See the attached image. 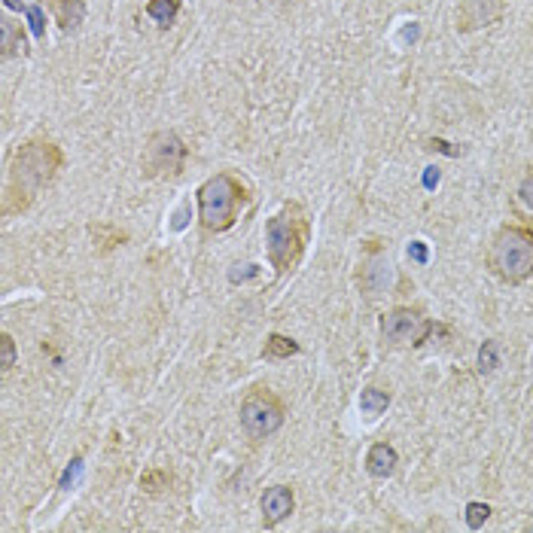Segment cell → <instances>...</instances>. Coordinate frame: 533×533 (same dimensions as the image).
Segmentation results:
<instances>
[{
    "label": "cell",
    "mask_w": 533,
    "mask_h": 533,
    "mask_svg": "<svg viewBox=\"0 0 533 533\" xmlns=\"http://www.w3.org/2000/svg\"><path fill=\"white\" fill-rule=\"evenodd\" d=\"M64 165V153L49 138H28L16 147L7 165V189H4V214H22L31 208L40 189H46Z\"/></svg>",
    "instance_id": "1"
},
{
    "label": "cell",
    "mask_w": 533,
    "mask_h": 533,
    "mask_svg": "<svg viewBox=\"0 0 533 533\" xmlns=\"http://www.w3.org/2000/svg\"><path fill=\"white\" fill-rule=\"evenodd\" d=\"M308 235H311V220L299 202H284V208L265 223V250H269V262L278 275L296 269L305 253Z\"/></svg>",
    "instance_id": "2"
},
{
    "label": "cell",
    "mask_w": 533,
    "mask_h": 533,
    "mask_svg": "<svg viewBox=\"0 0 533 533\" xmlns=\"http://www.w3.org/2000/svg\"><path fill=\"white\" fill-rule=\"evenodd\" d=\"M247 202V186L235 174H214L198 186V223L205 232H229Z\"/></svg>",
    "instance_id": "3"
},
{
    "label": "cell",
    "mask_w": 533,
    "mask_h": 533,
    "mask_svg": "<svg viewBox=\"0 0 533 533\" xmlns=\"http://www.w3.org/2000/svg\"><path fill=\"white\" fill-rule=\"evenodd\" d=\"M488 269L503 284H524L533 278V229L503 226L488 247Z\"/></svg>",
    "instance_id": "4"
},
{
    "label": "cell",
    "mask_w": 533,
    "mask_h": 533,
    "mask_svg": "<svg viewBox=\"0 0 533 533\" xmlns=\"http://www.w3.org/2000/svg\"><path fill=\"white\" fill-rule=\"evenodd\" d=\"M287 421V409L269 387H256L244 396L241 403V427L250 439H269Z\"/></svg>",
    "instance_id": "5"
},
{
    "label": "cell",
    "mask_w": 533,
    "mask_h": 533,
    "mask_svg": "<svg viewBox=\"0 0 533 533\" xmlns=\"http://www.w3.org/2000/svg\"><path fill=\"white\" fill-rule=\"evenodd\" d=\"M186 156H189V150L180 141V135H177V131H171V128H165V131L150 135L141 165H144V174L150 180H174V177L183 174Z\"/></svg>",
    "instance_id": "6"
},
{
    "label": "cell",
    "mask_w": 533,
    "mask_h": 533,
    "mask_svg": "<svg viewBox=\"0 0 533 533\" xmlns=\"http://www.w3.org/2000/svg\"><path fill=\"white\" fill-rule=\"evenodd\" d=\"M381 336L390 345H424L433 336V320L409 305H396L390 311H384L381 317Z\"/></svg>",
    "instance_id": "7"
},
{
    "label": "cell",
    "mask_w": 533,
    "mask_h": 533,
    "mask_svg": "<svg viewBox=\"0 0 533 533\" xmlns=\"http://www.w3.org/2000/svg\"><path fill=\"white\" fill-rule=\"evenodd\" d=\"M259 506H262V524H265V527H278V524H281L284 518H290L293 509H296L293 488H287V485H272V488H265Z\"/></svg>",
    "instance_id": "8"
},
{
    "label": "cell",
    "mask_w": 533,
    "mask_h": 533,
    "mask_svg": "<svg viewBox=\"0 0 533 533\" xmlns=\"http://www.w3.org/2000/svg\"><path fill=\"white\" fill-rule=\"evenodd\" d=\"M500 16V4L497 0H466L457 13V28L460 31H476L491 25Z\"/></svg>",
    "instance_id": "9"
},
{
    "label": "cell",
    "mask_w": 533,
    "mask_h": 533,
    "mask_svg": "<svg viewBox=\"0 0 533 533\" xmlns=\"http://www.w3.org/2000/svg\"><path fill=\"white\" fill-rule=\"evenodd\" d=\"M46 10L52 13L55 25L64 34L77 31L83 25V19H86V4H83V0H46Z\"/></svg>",
    "instance_id": "10"
},
{
    "label": "cell",
    "mask_w": 533,
    "mask_h": 533,
    "mask_svg": "<svg viewBox=\"0 0 533 533\" xmlns=\"http://www.w3.org/2000/svg\"><path fill=\"white\" fill-rule=\"evenodd\" d=\"M396 463H399L396 448L387 445V442H375L366 454V473L372 479H390L396 473Z\"/></svg>",
    "instance_id": "11"
},
{
    "label": "cell",
    "mask_w": 533,
    "mask_h": 533,
    "mask_svg": "<svg viewBox=\"0 0 533 533\" xmlns=\"http://www.w3.org/2000/svg\"><path fill=\"white\" fill-rule=\"evenodd\" d=\"M0 34H4V40H0V49H4V58H13V55L25 52V31H22V25H16L10 16L0 19Z\"/></svg>",
    "instance_id": "12"
},
{
    "label": "cell",
    "mask_w": 533,
    "mask_h": 533,
    "mask_svg": "<svg viewBox=\"0 0 533 533\" xmlns=\"http://www.w3.org/2000/svg\"><path fill=\"white\" fill-rule=\"evenodd\" d=\"M147 16L159 25V31H168L180 16V0H150Z\"/></svg>",
    "instance_id": "13"
},
{
    "label": "cell",
    "mask_w": 533,
    "mask_h": 533,
    "mask_svg": "<svg viewBox=\"0 0 533 533\" xmlns=\"http://www.w3.org/2000/svg\"><path fill=\"white\" fill-rule=\"evenodd\" d=\"M296 354H299V345L290 336H281V332H272V336L265 339V348H262L265 360H287V357H296Z\"/></svg>",
    "instance_id": "14"
},
{
    "label": "cell",
    "mask_w": 533,
    "mask_h": 533,
    "mask_svg": "<svg viewBox=\"0 0 533 533\" xmlns=\"http://www.w3.org/2000/svg\"><path fill=\"white\" fill-rule=\"evenodd\" d=\"M387 406H390V393L381 390V387H366V390L360 393V409H363L366 415H372V418L384 415Z\"/></svg>",
    "instance_id": "15"
},
{
    "label": "cell",
    "mask_w": 533,
    "mask_h": 533,
    "mask_svg": "<svg viewBox=\"0 0 533 533\" xmlns=\"http://www.w3.org/2000/svg\"><path fill=\"white\" fill-rule=\"evenodd\" d=\"M0 366H4V372H10L16 366V342L10 332L0 336Z\"/></svg>",
    "instance_id": "16"
},
{
    "label": "cell",
    "mask_w": 533,
    "mask_h": 533,
    "mask_svg": "<svg viewBox=\"0 0 533 533\" xmlns=\"http://www.w3.org/2000/svg\"><path fill=\"white\" fill-rule=\"evenodd\" d=\"M491 509L482 506V503H470V509H466V521H470V527H482L488 521Z\"/></svg>",
    "instance_id": "17"
},
{
    "label": "cell",
    "mask_w": 533,
    "mask_h": 533,
    "mask_svg": "<svg viewBox=\"0 0 533 533\" xmlns=\"http://www.w3.org/2000/svg\"><path fill=\"white\" fill-rule=\"evenodd\" d=\"M518 202H521L527 211H533V174H527V177L518 183Z\"/></svg>",
    "instance_id": "18"
},
{
    "label": "cell",
    "mask_w": 533,
    "mask_h": 533,
    "mask_svg": "<svg viewBox=\"0 0 533 533\" xmlns=\"http://www.w3.org/2000/svg\"><path fill=\"white\" fill-rule=\"evenodd\" d=\"M159 485H168V473H147L141 479V488H147V491H159Z\"/></svg>",
    "instance_id": "19"
}]
</instances>
